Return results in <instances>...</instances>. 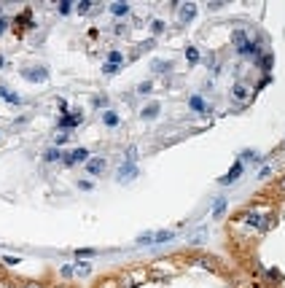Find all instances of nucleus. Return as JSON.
<instances>
[{"label":"nucleus","mask_w":285,"mask_h":288,"mask_svg":"<svg viewBox=\"0 0 285 288\" xmlns=\"http://www.w3.org/2000/svg\"><path fill=\"white\" fill-rule=\"evenodd\" d=\"M87 156H89V151H87V148H75V151L70 153V156H68V165H73V162H83Z\"/></svg>","instance_id":"obj_1"},{"label":"nucleus","mask_w":285,"mask_h":288,"mask_svg":"<svg viewBox=\"0 0 285 288\" xmlns=\"http://www.w3.org/2000/svg\"><path fill=\"white\" fill-rule=\"evenodd\" d=\"M234 43H237V49H240V51H245V49H248V46H250V43H248V38H245V33H242V30H237V33H234Z\"/></svg>","instance_id":"obj_2"},{"label":"nucleus","mask_w":285,"mask_h":288,"mask_svg":"<svg viewBox=\"0 0 285 288\" xmlns=\"http://www.w3.org/2000/svg\"><path fill=\"white\" fill-rule=\"evenodd\" d=\"M87 170L92 172V175H97V172H102V170H105V162H102V159H92L89 165H87Z\"/></svg>","instance_id":"obj_3"},{"label":"nucleus","mask_w":285,"mask_h":288,"mask_svg":"<svg viewBox=\"0 0 285 288\" xmlns=\"http://www.w3.org/2000/svg\"><path fill=\"white\" fill-rule=\"evenodd\" d=\"M240 172H242V165H234L229 175H226V178H221V184H234V180L240 178Z\"/></svg>","instance_id":"obj_4"},{"label":"nucleus","mask_w":285,"mask_h":288,"mask_svg":"<svg viewBox=\"0 0 285 288\" xmlns=\"http://www.w3.org/2000/svg\"><path fill=\"white\" fill-rule=\"evenodd\" d=\"M129 277H132V280H135V283L140 285V283H146V277H148V272H142V270H135V272H129Z\"/></svg>","instance_id":"obj_5"},{"label":"nucleus","mask_w":285,"mask_h":288,"mask_svg":"<svg viewBox=\"0 0 285 288\" xmlns=\"http://www.w3.org/2000/svg\"><path fill=\"white\" fill-rule=\"evenodd\" d=\"M119 288H137V283L127 275V277H121V280H119Z\"/></svg>","instance_id":"obj_6"},{"label":"nucleus","mask_w":285,"mask_h":288,"mask_svg":"<svg viewBox=\"0 0 285 288\" xmlns=\"http://www.w3.org/2000/svg\"><path fill=\"white\" fill-rule=\"evenodd\" d=\"M194 14H196V8H194V6H186L183 11H180V19H191Z\"/></svg>","instance_id":"obj_7"},{"label":"nucleus","mask_w":285,"mask_h":288,"mask_svg":"<svg viewBox=\"0 0 285 288\" xmlns=\"http://www.w3.org/2000/svg\"><path fill=\"white\" fill-rule=\"evenodd\" d=\"M132 175H135V167L132 165H127L124 170H119V178H132Z\"/></svg>","instance_id":"obj_8"},{"label":"nucleus","mask_w":285,"mask_h":288,"mask_svg":"<svg viewBox=\"0 0 285 288\" xmlns=\"http://www.w3.org/2000/svg\"><path fill=\"white\" fill-rule=\"evenodd\" d=\"M156 240L154 243H167V240H173V232H159V234H154Z\"/></svg>","instance_id":"obj_9"},{"label":"nucleus","mask_w":285,"mask_h":288,"mask_svg":"<svg viewBox=\"0 0 285 288\" xmlns=\"http://www.w3.org/2000/svg\"><path fill=\"white\" fill-rule=\"evenodd\" d=\"M73 272H75V275H81V277H83V275H89V264H75V270H73Z\"/></svg>","instance_id":"obj_10"},{"label":"nucleus","mask_w":285,"mask_h":288,"mask_svg":"<svg viewBox=\"0 0 285 288\" xmlns=\"http://www.w3.org/2000/svg\"><path fill=\"white\" fill-rule=\"evenodd\" d=\"M245 94H248V92H245V86H242V84H237V86H234V97H240V100H242Z\"/></svg>","instance_id":"obj_11"},{"label":"nucleus","mask_w":285,"mask_h":288,"mask_svg":"<svg viewBox=\"0 0 285 288\" xmlns=\"http://www.w3.org/2000/svg\"><path fill=\"white\" fill-rule=\"evenodd\" d=\"M129 11V8L124 6V3H116V6H113V14H127Z\"/></svg>","instance_id":"obj_12"},{"label":"nucleus","mask_w":285,"mask_h":288,"mask_svg":"<svg viewBox=\"0 0 285 288\" xmlns=\"http://www.w3.org/2000/svg\"><path fill=\"white\" fill-rule=\"evenodd\" d=\"M135 156H137V148H135V146H129V148H127V159H129V162H135Z\"/></svg>","instance_id":"obj_13"},{"label":"nucleus","mask_w":285,"mask_h":288,"mask_svg":"<svg viewBox=\"0 0 285 288\" xmlns=\"http://www.w3.org/2000/svg\"><path fill=\"white\" fill-rule=\"evenodd\" d=\"M116 62H121V54L113 51V54H110V65H116Z\"/></svg>","instance_id":"obj_14"},{"label":"nucleus","mask_w":285,"mask_h":288,"mask_svg":"<svg viewBox=\"0 0 285 288\" xmlns=\"http://www.w3.org/2000/svg\"><path fill=\"white\" fill-rule=\"evenodd\" d=\"M24 288H43V285H41V283H27Z\"/></svg>","instance_id":"obj_15"},{"label":"nucleus","mask_w":285,"mask_h":288,"mask_svg":"<svg viewBox=\"0 0 285 288\" xmlns=\"http://www.w3.org/2000/svg\"><path fill=\"white\" fill-rule=\"evenodd\" d=\"M277 186H280V189H282V191H285V175H282V178H280V184H277Z\"/></svg>","instance_id":"obj_16"},{"label":"nucleus","mask_w":285,"mask_h":288,"mask_svg":"<svg viewBox=\"0 0 285 288\" xmlns=\"http://www.w3.org/2000/svg\"><path fill=\"white\" fill-rule=\"evenodd\" d=\"M6 30V22H3V19H0V33H3Z\"/></svg>","instance_id":"obj_17"},{"label":"nucleus","mask_w":285,"mask_h":288,"mask_svg":"<svg viewBox=\"0 0 285 288\" xmlns=\"http://www.w3.org/2000/svg\"><path fill=\"white\" fill-rule=\"evenodd\" d=\"M6 288H19V285H16V283H14V285H11V283H8V285H6Z\"/></svg>","instance_id":"obj_18"},{"label":"nucleus","mask_w":285,"mask_h":288,"mask_svg":"<svg viewBox=\"0 0 285 288\" xmlns=\"http://www.w3.org/2000/svg\"><path fill=\"white\" fill-rule=\"evenodd\" d=\"M0 65H3V57H0Z\"/></svg>","instance_id":"obj_19"},{"label":"nucleus","mask_w":285,"mask_h":288,"mask_svg":"<svg viewBox=\"0 0 285 288\" xmlns=\"http://www.w3.org/2000/svg\"><path fill=\"white\" fill-rule=\"evenodd\" d=\"M0 275H3V267H0Z\"/></svg>","instance_id":"obj_20"}]
</instances>
